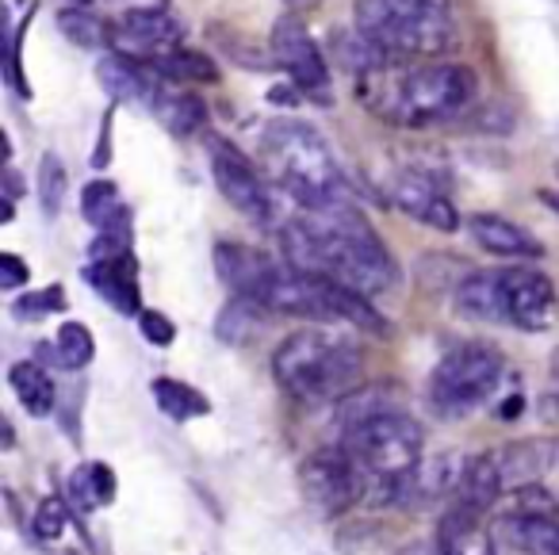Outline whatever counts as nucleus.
I'll return each mask as SVG.
<instances>
[{
    "label": "nucleus",
    "mask_w": 559,
    "mask_h": 555,
    "mask_svg": "<svg viewBox=\"0 0 559 555\" xmlns=\"http://www.w3.org/2000/svg\"><path fill=\"white\" fill-rule=\"evenodd\" d=\"M284 261L299 272L330 276L360 295H380L395 287L399 264L349 200L311 208L280 226Z\"/></svg>",
    "instance_id": "obj_1"
},
{
    "label": "nucleus",
    "mask_w": 559,
    "mask_h": 555,
    "mask_svg": "<svg viewBox=\"0 0 559 555\" xmlns=\"http://www.w3.org/2000/svg\"><path fill=\"white\" fill-rule=\"evenodd\" d=\"M357 96L391 127H433L464 116L475 101V73L467 66L433 62L403 66L395 58L357 73Z\"/></svg>",
    "instance_id": "obj_2"
},
{
    "label": "nucleus",
    "mask_w": 559,
    "mask_h": 555,
    "mask_svg": "<svg viewBox=\"0 0 559 555\" xmlns=\"http://www.w3.org/2000/svg\"><path fill=\"white\" fill-rule=\"evenodd\" d=\"M261 157L269 165V177L304 211L345 200L342 165L311 123H299V119L269 123L261 134Z\"/></svg>",
    "instance_id": "obj_3"
},
{
    "label": "nucleus",
    "mask_w": 559,
    "mask_h": 555,
    "mask_svg": "<svg viewBox=\"0 0 559 555\" xmlns=\"http://www.w3.org/2000/svg\"><path fill=\"white\" fill-rule=\"evenodd\" d=\"M272 376L296 402L345 399L360 376V345L334 330H299L276 349Z\"/></svg>",
    "instance_id": "obj_4"
},
{
    "label": "nucleus",
    "mask_w": 559,
    "mask_h": 555,
    "mask_svg": "<svg viewBox=\"0 0 559 555\" xmlns=\"http://www.w3.org/2000/svg\"><path fill=\"white\" fill-rule=\"evenodd\" d=\"M337 445L365 471L368 494L380 491V498L391 501V491H395L399 479L411 475L421 463L426 433H421V425L403 406H388L337 433Z\"/></svg>",
    "instance_id": "obj_5"
},
{
    "label": "nucleus",
    "mask_w": 559,
    "mask_h": 555,
    "mask_svg": "<svg viewBox=\"0 0 559 555\" xmlns=\"http://www.w3.org/2000/svg\"><path fill=\"white\" fill-rule=\"evenodd\" d=\"M502 376L506 361L498 349L483 345V341L456 345L437 361L433 376H429V406L441 417H467L495 399Z\"/></svg>",
    "instance_id": "obj_6"
},
{
    "label": "nucleus",
    "mask_w": 559,
    "mask_h": 555,
    "mask_svg": "<svg viewBox=\"0 0 559 555\" xmlns=\"http://www.w3.org/2000/svg\"><path fill=\"white\" fill-rule=\"evenodd\" d=\"M353 24L372 47H380L395 62H414V58H441L456 43V24L452 16H411L399 12L388 0H357Z\"/></svg>",
    "instance_id": "obj_7"
},
{
    "label": "nucleus",
    "mask_w": 559,
    "mask_h": 555,
    "mask_svg": "<svg viewBox=\"0 0 559 555\" xmlns=\"http://www.w3.org/2000/svg\"><path fill=\"white\" fill-rule=\"evenodd\" d=\"M299 486H304V498L326 517L345 513L360 498H368L365 471L357 468V460L342 445L319 448L314 456H307L304 468H299Z\"/></svg>",
    "instance_id": "obj_8"
},
{
    "label": "nucleus",
    "mask_w": 559,
    "mask_h": 555,
    "mask_svg": "<svg viewBox=\"0 0 559 555\" xmlns=\"http://www.w3.org/2000/svg\"><path fill=\"white\" fill-rule=\"evenodd\" d=\"M207 162H211V177H215L218 192H223V200L230 203L234 211H241L246 219H253V223H272V211H276V203H272V192L264 188V180L257 177V169L246 162V154H241L234 142L226 139H207Z\"/></svg>",
    "instance_id": "obj_9"
},
{
    "label": "nucleus",
    "mask_w": 559,
    "mask_h": 555,
    "mask_svg": "<svg viewBox=\"0 0 559 555\" xmlns=\"http://www.w3.org/2000/svg\"><path fill=\"white\" fill-rule=\"evenodd\" d=\"M272 58L307 96H326L330 66L322 58L319 43L307 32V24L299 20V12H288V16H280L272 24Z\"/></svg>",
    "instance_id": "obj_10"
},
{
    "label": "nucleus",
    "mask_w": 559,
    "mask_h": 555,
    "mask_svg": "<svg viewBox=\"0 0 559 555\" xmlns=\"http://www.w3.org/2000/svg\"><path fill=\"white\" fill-rule=\"evenodd\" d=\"M498 276H502L506 322L528 333L551 330V322L559 315L556 284L540 269H528V264H513V269H502Z\"/></svg>",
    "instance_id": "obj_11"
},
{
    "label": "nucleus",
    "mask_w": 559,
    "mask_h": 555,
    "mask_svg": "<svg viewBox=\"0 0 559 555\" xmlns=\"http://www.w3.org/2000/svg\"><path fill=\"white\" fill-rule=\"evenodd\" d=\"M180 39H185L180 20H173L169 12L157 9V4L123 9V16H119V24H116V35H111L116 55H127L142 66H154L157 58H165L169 50H177Z\"/></svg>",
    "instance_id": "obj_12"
},
{
    "label": "nucleus",
    "mask_w": 559,
    "mask_h": 555,
    "mask_svg": "<svg viewBox=\"0 0 559 555\" xmlns=\"http://www.w3.org/2000/svg\"><path fill=\"white\" fill-rule=\"evenodd\" d=\"M388 196L403 215H411L421 226H433L441 234H452L460 226V211L452 208L444 188L421 169H399L388 185Z\"/></svg>",
    "instance_id": "obj_13"
},
{
    "label": "nucleus",
    "mask_w": 559,
    "mask_h": 555,
    "mask_svg": "<svg viewBox=\"0 0 559 555\" xmlns=\"http://www.w3.org/2000/svg\"><path fill=\"white\" fill-rule=\"evenodd\" d=\"M211 261H215L218 280H223L234 295L253 299V303H261L264 292H269V284L280 276V264L272 261L269 253L238 246V241H218L215 253H211Z\"/></svg>",
    "instance_id": "obj_14"
},
{
    "label": "nucleus",
    "mask_w": 559,
    "mask_h": 555,
    "mask_svg": "<svg viewBox=\"0 0 559 555\" xmlns=\"http://www.w3.org/2000/svg\"><path fill=\"white\" fill-rule=\"evenodd\" d=\"M483 517L487 513L464 506V501H452L437 529V555H498V544Z\"/></svg>",
    "instance_id": "obj_15"
},
{
    "label": "nucleus",
    "mask_w": 559,
    "mask_h": 555,
    "mask_svg": "<svg viewBox=\"0 0 559 555\" xmlns=\"http://www.w3.org/2000/svg\"><path fill=\"white\" fill-rule=\"evenodd\" d=\"M498 536L518 555H559V521L556 513L536 509H506L498 517Z\"/></svg>",
    "instance_id": "obj_16"
},
{
    "label": "nucleus",
    "mask_w": 559,
    "mask_h": 555,
    "mask_svg": "<svg viewBox=\"0 0 559 555\" xmlns=\"http://www.w3.org/2000/svg\"><path fill=\"white\" fill-rule=\"evenodd\" d=\"M88 287L104 295L119 315H142V295H139V276H134L131 253L119 257H93V264L85 269Z\"/></svg>",
    "instance_id": "obj_17"
},
{
    "label": "nucleus",
    "mask_w": 559,
    "mask_h": 555,
    "mask_svg": "<svg viewBox=\"0 0 559 555\" xmlns=\"http://www.w3.org/2000/svg\"><path fill=\"white\" fill-rule=\"evenodd\" d=\"M551 452H556V445L548 437H528L495 448L490 456H495L506 491H521V486H533L544 475V468L551 463Z\"/></svg>",
    "instance_id": "obj_18"
},
{
    "label": "nucleus",
    "mask_w": 559,
    "mask_h": 555,
    "mask_svg": "<svg viewBox=\"0 0 559 555\" xmlns=\"http://www.w3.org/2000/svg\"><path fill=\"white\" fill-rule=\"evenodd\" d=\"M467 231H472L475 246L487 249V253L498 257H521V261H536L544 253V246L525 231V226L510 223L502 215H472L467 219Z\"/></svg>",
    "instance_id": "obj_19"
},
{
    "label": "nucleus",
    "mask_w": 559,
    "mask_h": 555,
    "mask_svg": "<svg viewBox=\"0 0 559 555\" xmlns=\"http://www.w3.org/2000/svg\"><path fill=\"white\" fill-rule=\"evenodd\" d=\"M81 211H85L88 226H96L100 234L131 241V211L119 200V188L111 180H88L81 192Z\"/></svg>",
    "instance_id": "obj_20"
},
{
    "label": "nucleus",
    "mask_w": 559,
    "mask_h": 555,
    "mask_svg": "<svg viewBox=\"0 0 559 555\" xmlns=\"http://www.w3.org/2000/svg\"><path fill=\"white\" fill-rule=\"evenodd\" d=\"M456 307L475 322H506L502 276L498 272H472L467 280H460Z\"/></svg>",
    "instance_id": "obj_21"
},
{
    "label": "nucleus",
    "mask_w": 559,
    "mask_h": 555,
    "mask_svg": "<svg viewBox=\"0 0 559 555\" xmlns=\"http://www.w3.org/2000/svg\"><path fill=\"white\" fill-rule=\"evenodd\" d=\"M9 383H12V391H16L20 406H24L32 417H47L50 410H55L58 387H55V379H50L47 371L39 368V364H32V361L12 364Z\"/></svg>",
    "instance_id": "obj_22"
},
{
    "label": "nucleus",
    "mask_w": 559,
    "mask_h": 555,
    "mask_svg": "<svg viewBox=\"0 0 559 555\" xmlns=\"http://www.w3.org/2000/svg\"><path fill=\"white\" fill-rule=\"evenodd\" d=\"M111 498H116V475L108 463H81L70 475V501L85 513L108 506Z\"/></svg>",
    "instance_id": "obj_23"
},
{
    "label": "nucleus",
    "mask_w": 559,
    "mask_h": 555,
    "mask_svg": "<svg viewBox=\"0 0 559 555\" xmlns=\"http://www.w3.org/2000/svg\"><path fill=\"white\" fill-rule=\"evenodd\" d=\"M154 402L165 410V414L173 417V422H192V417H203V414H211V402L203 399L195 387H188V383H180V379H154Z\"/></svg>",
    "instance_id": "obj_24"
},
{
    "label": "nucleus",
    "mask_w": 559,
    "mask_h": 555,
    "mask_svg": "<svg viewBox=\"0 0 559 555\" xmlns=\"http://www.w3.org/2000/svg\"><path fill=\"white\" fill-rule=\"evenodd\" d=\"M150 70H157L162 78L177 81V85H185V81H200V85L218 81L215 62H211V58H203V55H195V50H185V47H177V50H169L165 58H157Z\"/></svg>",
    "instance_id": "obj_25"
},
{
    "label": "nucleus",
    "mask_w": 559,
    "mask_h": 555,
    "mask_svg": "<svg viewBox=\"0 0 559 555\" xmlns=\"http://www.w3.org/2000/svg\"><path fill=\"white\" fill-rule=\"evenodd\" d=\"M58 27H62V35L70 43L88 47V50L108 47L111 35H116V27H108L96 12H88V9H62L58 12Z\"/></svg>",
    "instance_id": "obj_26"
},
{
    "label": "nucleus",
    "mask_w": 559,
    "mask_h": 555,
    "mask_svg": "<svg viewBox=\"0 0 559 555\" xmlns=\"http://www.w3.org/2000/svg\"><path fill=\"white\" fill-rule=\"evenodd\" d=\"M261 310H264L261 303L234 295V303H226V310L218 315L215 333L223 341H230V345H241V341H249L257 330H261Z\"/></svg>",
    "instance_id": "obj_27"
},
{
    "label": "nucleus",
    "mask_w": 559,
    "mask_h": 555,
    "mask_svg": "<svg viewBox=\"0 0 559 555\" xmlns=\"http://www.w3.org/2000/svg\"><path fill=\"white\" fill-rule=\"evenodd\" d=\"M55 356H58V364H62V368H70V371L88 368V364H93V356H96V341H93V333H88V326L66 322L62 330H58V338H55Z\"/></svg>",
    "instance_id": "obj_28"
},
{
    "label": "nucleus",
    "mask_w": 559,
    "mask_h": 555,
    "mask_svg": "<svg viewBox=\"0 0 559 555\" xmlns=\"http://www.w3.org/2000/svg\"><path fill=\"white\" fill-rule=\"evenodd\" d=\"M66 185H70V177H66L62 157L47 154L39 162V203H43V211H47V215H58V211H62Z\"/></svg>",
    "instance_id": "obj_29"
},
{
    "label": "nucleus",
    "mask_w": 559,
    "mask_h": 555,
    "mask_svg": "<svg viewBox=\"0 0 559 555\" xmlns=\"http://www.w3.org/2000/svg\"><path fill=\"white\" fill-rule=\"evenodd\" d=\"M32 529L39 540H62L66 529H70V501L62 494H50L35 506V517H32Z\"/></svg>",
    "instance_id": "obj_30"
},
{
    "label": "nucleus",
    "mask_w": 559,
    "mask_h": 555,
    "mask_svg": "<svg viewBox=\"0 0 559 555\" xmlns=\"http://www.w3.org/2000/svg\"><path fill=\"white\" fill-rule=\"evenodd\" d=\"M12 310H16L20 322H39V318H47V315H58V310H66V292L55 284V287H43V292L20 295V299L12 303Z\"/></svg>",
    "instance_id": "obj_31"
},
{
    "label": "nucleus",
    "mask_w": 559,
    "mask_h": 555,
    "mask_svg": "<svg viewBox=\"0 0 559 555\" xmlns=\"http://www.w3.org/2000/svg\"><path fill=\"white\" fill-rule=\"evenodd\" d=\"M139 330H142V338H146L150 345H157V349L173 345V338H177V326H173L169 318L162 315V310H142V315H139Z\"/></svg>",
    "instance_id": "obj_32"
},
{
    "label": "nucleus",
    "mask_w": 559,
    "mask_h": 555,
    "mask_svg": "<svg viewBox=\"0 0 559 555\" xmlns=\"http://www.w3.org/2000/svg\"><path fill=\"white\" fill-rule=\"evenodd\" d=\"M32 280V269L16 253H0V287H24Z\"/></svg>",
    "instance_id": "obj_33"
},
{
    "label": "nucleus",
    "mask_w": 559,
    "mask_h": 555,
    "mask_svg": "<svg viewBox=\"0 0 559 555\" xmlns=\"http://www.w3.org/2000/svg\"><path fill=\"white\" fill-rule=\"evenodd\" d=\"M399 12H411V16H452L449 0H388Z\"/></svg>",
    "instance_id": "obj_34"
},
{
    "label": "nucleus",
    "mask_w": 559,
    "mask_h": 555,
    "mask_svg": "<svg viewBox=\"0 0 559 555\" xmlns=\"http://www.w3.org/2000/svg\"><path fill=\"white\" fill-rule=\"evenodd\" d=\"M540 203H548L551 211H559V192H548V188H544V192H540Z\"/></svg>",
    "instance_id": "obj_35"
},
{
    "label": "nucleus",
    "mask_w": 559,
    "mask_h": 555,
    "mask_svg": "<svg viewBox=\"0 0 559 555\" xmlns=\"http://www.w3.org/2000/svg\"><path fill=\"white\" fill-rule=\"evenodd\" d=\"M288 4H292V12H311L314 9V4H319V0H288Z\"/></svg>",
    "instance_id": "obj_36"
},
{
    "label": "nucleus",
    "mask_w": 559,
    "mask_h": 555,
    "mask_svg": "<svg viewBox=\"0 0 559 555\" xmlns=\"http://www.w3.org/2000/svg\"><path fill=\"white\" fill-rule=\"evenodd\" d=\"M548 368H551V376H556V379H559V345H556V349H551V361H548Z\"/></svg>",
    "instance_id": "obj_37"
},
{
    "label": "nucleus",
    "mask_w": 559,
    "mask_h": 555,
    "mask_svg": "<svg viewBox=\"0 0 559 555\" xmlns=\"http://www.w3.org/2000/svg\"><path fill=\"white\" fill-rule=\"evenodd\" d=\"M123 4H131V9H142V0H123Z\"/></svg>",
    "instance_id": "obj_38"
},
{
    "label": "nucleus",
    "mask_w": 559,
    "mask_h": 555,
    "mask_svg": "<svg viewBox=\"0 0 559 555\" xmlns=\"http://www.w3.org/2000/svg\"><path fill=\"white\" fill-rule=\"evenodd\" d=\"M73 4H85V0H73Z\"/></svg>",
    "instance_id": "obj_39"
}]
</instances>
